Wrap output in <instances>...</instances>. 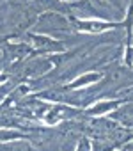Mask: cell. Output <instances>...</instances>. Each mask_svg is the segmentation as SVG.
Returning a JSON list of instances; mask_svg holds the SVG:
<instances>
[{"label": "cell", "mask_w": 133, "mask_h": 151, "mask_svg": "<svg viewBox=\"0 0 133 151\" xmlns=\"http://www.w3.org/2000/svg\"><path fill=\"white\" fill-rule=\"evenodd\" d=\"M71 27L77 29L78 32H87V34H103L107 30H114L119 27H124V22H107L99 18H71Z\"/></svg>", "instance_id": "obj_1"}, {"label": "cell", "mask_w": 133, "mask_h": 151, "mask_svg": "<svg viewBox=\"0 0 133 151\" xmlns=\"http://www.w3.org/2000/svg\"><path fill=\"white\" fill-rule=\"evenodd\" d=\"M124 101L122 100H101L94 105H91L89 109H85V112L89 116H103V114H108L112 110H117Z\"/></svg>", "instance_id": "obj_2"}, {"label": "cell", "mask_w": 133, "mask_h": 151, "mask_svg": "<svg viewBox=\"0 0 133 151\" xmlns=\"http://www.w3.org/2000/svg\"><path fill=\"white\" fill-rule=\"evenodd\" d=\"M103 77H105V73H101V71H91V73H85V75H82V77H78L77 80H73L68 87H69V89H78V87L94 86V84L99 82Z\"/></svg>", "instance_id": "obj_3"}, {"label": "cell", "mask_w": 133, "mask_h": 151, "mask_svg": "<svg viewBox=\"0 0 133 151\" xmlns=\"http://www.w3.org/2000/svg\"><path fill=\"white\" fill-rule=\"evenodd\" d=\"M78 151H91V144L87 140H82V147L78 146Z\"/></svg>", "instance_id": "obj_4"}]
</instances>
